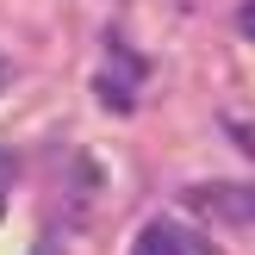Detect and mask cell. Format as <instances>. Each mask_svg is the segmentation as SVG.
Segmentation results:
<instances>
[{"label":"cell","mask_w":255,"mask_h":255,"mask_svg":"<svg viewBox=\"0 0 255 255\" xmlns=\"http://www.w3.org/2000/svg\"><path fill=\"white\" fill-rule=\"evenodd\" d=\"M187 206L212 212L218 224H255V181H199L187 187Z\"/></svg>","instance_id":"6da1fadb"},{"label":"cell","mask_w":255,"mask_h":255,"mask_svg":"<svg viewBox=\"0 0 255 255\" xmlns=\"http://www.w3.org/2000/svg\"><path fill=\"white\" fill-rule=\"evenodd\" d=\"M237 31L255 44V0H243V6H237Z\"/></svg>","instance_id":"5b68a950"},{"label":"cell","mask_w":255,"mask_h":255,"mask_svg":"<svg viewBox=\"0 0 255 255\" xmlns=\"http://www.w3.org/2000/svg\"><path fill=\"white\" fill-rule=\"evenodd\" d=\"M131 255H206V243H199L187 224L156 218V224H143V231H137V249H131Z\"/></svg>","instance_id":"7a4b0ae2"},{"label":"cell","mask_w":255,"mask_h":255,"mask_svg":"<svg viewBox=\"0 0 255 255\" xmlns=\"http://www.w3.org/2000/svg\"><path fill=\"white\" fill-rule=\"evenodd\" d=\"M224 137H231L243 156H255V125H243V119H224Z\"/></svg>","instance_id":"277c9868"},{"label":"cell","mask_w":255,"mask_h":255,"mask_svg":"<svg viewBox=\"0 0 255 255\" xmlns=\"http://www.w3.org/2000/svg\"><path fill=\"white\" fill-rule=\"evenodd\" d=\"M6 75H12V69H6V62H0V81H6Z\"/></svg>","instance_id":"52a82bcc"},{"label":"cell","mask_w":255,"mask_h":255,"mask_svg":"<svg viewBox=\"0 0 255 255\" xmlns=\"http://www.w3.org/2000/svg\"><path fill=\"white\" fill-rule=\"evenodd\" d=\"M100 100H106L112 112H131V87H125V81H112V75H100Z\"/></svg>","instance_id":"3957f363"},{"label":"cell","mask_w":255,"mask_h":255,"mask_svg":"<svg viewBox=\"0 0 255 255\" xmlns=\"http://www.w3.org/2000/svg\"><path fill=\"white\" fill-rule=\"evenodd\" d=\"M31 255H69V249H62V243H56V237H44V243H37Z\"/></svg>","instance_id":"8992f818"}]
</instances>
